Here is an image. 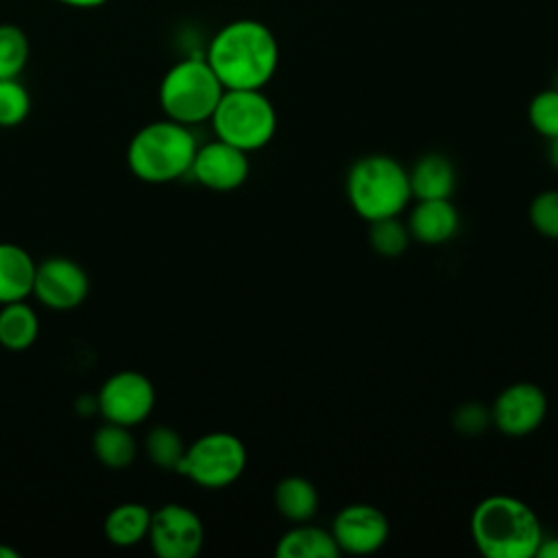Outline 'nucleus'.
<instances>
[{"instance_id":"19","label":"nucleus","mask_w":558,"mask_h":558,"mask_svg":"<svg viewBox=\"0 0 558 558\" xmlns=\"http://www.w3.org/2000/svg\"><path fill=\"white\" fill-rule=\"evenodd\" d=\"M148 525H150V510L142 504L126 501L116 506L105 517L102 530L111 545L133 547L148 536Z\"/></svg>"},{"instance_id":"29","label":"nucleus","mask_w":558,"mask_h":558,"mask_svg":"<svg viewBox=\"0 0 558 558\" xmlns=\"http://www.w3.org/2000/svg\"><path fill=\"white\" fill-rule=\"evenodd\" d=\"M534 556L536 558H558V536H545L543 534Z\"/></svg>"},{"instance_id":"20","label":"nucleus","mask_w":558,"mask_h":558,"mask_svg":"<svg viewBox=\"0 0 558 558\" xmlns=\"http://www.w3.org/2000/svg\"><path fill=\"white\" fill-rule=\"evenodd\" d=\"M39 333V318L26 301L4 303L0 310V344L9 351L28 349Z\"/></svg>"},{"instance_id":"1","label":"nucleus","mask_w":558,"mask_h":558,"mask_svg":"<svg viewBox=\"0 0 558 558\" xmlns=\"http://www.w3.org/2000/svg\"><path fill=\"white\" fill-rule=\"evenodd\" d=\"M205 61L225 89H262L279 65L275 33L257 20H233L207 44Z\"/></svg>"},{"instance_id":"3","label":"nucleus","mask_w":558,"mask_h":558,"mask_svg":"<svg viewBox=\"0 0 558 558\" xmlns=\"http://www.w3.org/2000/svg\"><path fill=\"white\" fill-rule=\"evenodd\" d=\"M196 148L190 126L166 118L144 124L131 137L126 163L140 181L170 183L190 172Z\"/></svg>"},{"instance_id":"11","label":"nucleus","mask_w":558,"mask_h":558,"mask_svg":"<svg viewBox=\"0 0 558 558\" xmlns=\"http://www.w3.org/2000/svg\"><path fill=\"white\" fill-rule=\"evenodd\" d=\"M331 534L340 551L366 556L386 545L390 523L386 514L371 504H349L333 517Z\"/></svg>"},{"instance_id":"10","label":"nucleus","mask_w":558,"mask_h":558,"mask_svg":"<svg viewBox=\"0 0 558 558\" xmlns=\"http://www.w3.org/2000/svg\"><path fill=\"white\" fill-rule=\"evenodd\" d=\"M545 414L547 397L543 388L532 381H517L506 386L490 408V421L501 434L512 438L536 432L545 421Z\"/></svg>"},{"instance_id":"15","label":"nucleus","mask_w":558,"mask_h":558,"mask_svg":"<svg viewBox=\"0 0 558 558\" xmlns=\"http://www.w3.org/2000/svg\"><path fill=\"white\" fill-rule=\"evenodd\" d=\"M410 174V190L412 198H451L456 190V168L449 157L440 153H425L421 155Z\"/></svg>"},{"instance_id":"33","label":"nucleus","mask_w":558,"mask_h":558,"mask_svg":"<svg viewBox=\"0 0 558 558\" xmlns=\"http://www.w3.org/2000/svg\"><path fill=\"white\" fill-rule=\"evenodd\" d=\"M556 87H558V78H556Z\"/></svg>"},{"instance_id":"2","label":"nucleus","mask_w":558,"mask_h":558,"mask_svg":"<svg viewBox=\"0 0 558 558\" xmlns=\"http://www.w3.org/2000/svg\"><path fill=\"white\" fill-rule=\"evenodd\" d=\"M469 532L486 558H532L543 538L536 512L512 495L484 497L471 512Z\"/></svg>"},{"instance_id":"25","label":"nucleus","mask_w":558,"mask_h":558,"mask_svg":"<svg viewBox=\"0 0 558 558\" xmlns=\"http://www.w3.org/2000/svg\"><path fill=\"white\" fill-rule=\"evenodd\" d=\"M31 96L17 78H0V126L11 129L26 120Z\"/></svg>"},{"instance_id":"22","label":"nucleus","mask_w":558,"mask_h":558,"mask_svg":"<svg viewBox=\"0 0 558 558\" xmlns=\"http://www.w3.org/2000/svg\"><path fill=\"white\" fill-rule=\"evenodd\" d=\"M368 225V244L384 257L401 255L412 240L408 225H403L399 216L379 218Z\"/></svg>"},{"instance_id":"5","label":"nucleus","mask_w":558,"mask_h":558,"mask_svg":"<svg viewBox=\"0 0 558 558\" xmlns=\"http://www.w3.org/2000/svg\"><path fill=\"white\" fill-rule=\"evenodd\" d=\"M222 92L225 87L205 57H187L163 74L159 105L166 118L192 126L211 118Z\"/></svg>"},{"instance_id":"21","label":"nucleus","mask_w":558,"mask_h":558,"mask_svg":"<svg viewBox=\"0 0 558 558\" xmlns=\"http://www.w3.org/2000/svg\"><path fill=\"white\" fill-rule=\"evenodd\" d=\"M94 453L105 466L124 469L135 460L137 445L129 427L107 421L94 434Z\"/></svg>"},{"instance_id":"23","label":"nucleus","mask_w":558,"mask_h":558,"mask_svg":"<svg viewBox=\"0 0 558 558\" xmlns=\"http://www.w3.org/2000/svg\"><path fill=\"white\" fill-rule=\"evenodd\" d=\"M28 61V39L15 24H0V78H17Z\"/></svg>"},{"instance_id":"32","label":"nucleus","mask_w":558,"mask_h":558,"mask_svg":"<svg viewBox=\"0 0 558 558\" xmlns=\"http://www.w3.org/2000/svg\"><path fill=\"white\" fill-rule=\"evenodd\" d=\"M0 558H20V554L7 545H0Z\"/></svg>"},{"instance_id":"30","label":"nucleus","mask_w":558,"mask_h":558,"mask_svg":"<svg viewBox=\"0 0 558 558\" xmlns=\"http://www.w3.org/2000/svg\"><path fill=\"white\" fill-rule=\"evenodd\" d=\"M59 4H65V7H74V9H96L100 4H105L107 0H54Z\"/></svg>"},{"instance_id":"6","label":"nucleus","mask_w":558,"mask_h":558,"mask_svg":"<svg viewBox=\"0 0 558 558\" xmlns=\"http://www.w3.org/2000/svg\"><path fill=\"white\" fill-rule=\"evenodd\" d=\"M209 122L218 140L253 153L275 137L277 111L262 89H225Z\"/></svg>"},{"instance_id":"7","label":"nucleus","mask_w":558,"mask_h":558,"mask_svg":"<svg viewBox=\"0 0 558 558\" xmlns=\"http://www.w3.org/2000/svg\"><path fill=\"white\" fill-rule=\"evenodd\" d=\"M244 442L231 432H209L185 447L174 471L203 488H225L244 473Z\"/></svg>"},{"instance_id":"9","label":"nucleus","mask_w":558,"mask_h":558,"mask_svg":"<svg viewBox=\"0 0 558 558\" xmlns=\"http://www.w3.org/2000/svg\"><path fill=\"white\" fill-rule=\"evenodd\" d=\"M96 405L105 421L133 427L148 418L155 408V388L150 379L137 371H120L111 375L98 390Z\"/></svg>"},{"instance_id":"17","label":"nucleus","mask_w":558,"mask_h":558,"mask_svg":"<svg viewBox=\"0 0 558 558\" xmlns=\"http://www.w3.org/2000/svg\"><path fill=\"white\" fill-rule=\"evenodd\" d=\"M275 554L277 558H336L340 556V547L331 530L296 523L281 534Z\"/></svg>"},{"instance_id":"4","label":"nucleus","mask_w":558,"mask_h":558,"mask_svg":"<svg viewBox=\"0 0 558 558\" xmlns=\"http://www.w3.org/2000/svg\"><path fill=\"white\" fill-rule=\"evenodd\" d=\"M347 198L366 222L399 216L412 201L410 174L390 155H364L347 172Z\"/></svg>"},{"instance_id":"13","label":"nucleus","mask_w":558,"mask_h":558,"mask_svg":"<svg viewBox=\"0 0 558 558\" xmlns=\"http://www.w3.org/2000/svg\"><path fill=\"white\" fill-rule=\"evenodd\" d=\"M190 172L207 190L231 192L248 179V153L216 137L214 142H207L196 148Z\"/></svg>"},{"instance_id":"28","label":"nucleus","mask_w":558,"mask_h":558,"mask_svg":"<svg viewBox=\"0 0 558 558\" xmlns=\"http://www.w3.org/2000/svg\"><path fill=\"white\" fill-rule=\"evenodd\" d=\"M490 421V410H486L484 405L471 401V403H464L456 410L453 414V427L456 432L464 434V436H477L480 432H484L488 427Z\"/></svg>"},{"instance_id":"8","label":"nucleus","mask_w":558,"mask_h":558,"mask_svg":"<svg viewBox=\"0 0 558 558\" xmlns=\"http://www.w3.org/2000/svg\"><path fill=\"white\" fill-rule=\"evenodd\" d=\"M148 543L159 558H194L205 541L201 517L183 504H163L150 512Z\"/></svg>"},{"instance_id":"14","label":"nucleus","mask_w":558,"mask_h":558,"mask_svg":"<svg viewBox=\"0 0 558 558\" xmlns=\"http://www.w3.org/2000/svg\"><path fill=\"white\" fill-rule=\"evenodd\" d=\"M408 229L416 242L442 244L458 233L460 214L451 198H425L412 207Z\"/></svg>"},{"instance_id":"26","label":"nucleus","mask_w":558,"mask_h":558,"mask_svg":"<svg viewBox=\"0 0 558 558\" xmlns=\"http://www.w3.org/2000/svg\"><path fill=\"white\" fill-rule=\"evenodd\" d=\"M527 118L538 135L547 140L558 137V87L538 92L530 100Z\"/></svg>"},{"instance_id":"27","label":"nucleus","mask_w":558,"mask_h":558,"mask_svg":"<svg viewBox=\"0 0 558 558\" xmlns=\"http://www.w3.org/2000/svg\"><path fill=\"white\" fill-rule=\"evenodd\" d=\"M527 216L541 235L558 240V190H545L536 194L530 203Z\"/></svg>"},{"instance_id":"31","label":"nucleus","mask_w":558,"mask_h":558,"mask_svg":"<svg viewBox=\"0 0 558 558\" xmlns=\"http://www.w3.org/2000/svg\"><path fill=\"white\" fill-rule=\"evenodd\" d=\"M549 161L558 170V137L549 140Z\"/></svg>"},{"instance_id":"12","label":"nucleus","mask_w":558,"mask_h":558,"mask_svg":"<svg viewBox=\"0 0 558 558\" xmlns=\"http://www.w3.org/2000/svg\"><path fill=\"white\" fill-rule=\"evenodd\" d=\"M89 292L87 272L70 257H48L37 264L33 294L50 310H72Z\"/></svg>"},{"instance_id":"16","label":"nucleus","mask_w":558,"mask_h":558,"mask_svg":"<svg viewBox=\"0 0 558 558\" xmlns=\"http://www.w3.org/2000/svg\"><path fill=\"white\" fill-rule=\"evenodd\" d=\"M37 264L26 248L13 242H0V305L26 301L33 294Z\"/></svg>"},{"instance_id":"24","label":"nucleus","mask_w":558,"mask_h":558,"mask_svg":"<svg viewBox=\"0 0 558 558\" xmlns=\"http://www.w3.org/2000/svg\"><path fill=\"white\" fill-rule=\"evenodd\" d=\"M146 453L150 462H155L157 466L174 471L185 453V445L172 427L159 425V427H153L146 436Z\"/></svg>"},{"instance_id":"18","label":"nucleus","mask_w":558,"mask_h":558,"mask_svg":"<svg viewBox=\"0 0 558 558\" xmlns=\"http://www.w3.org/2000/svg\"><path fill=\"white\" fill-rule=\"evenodd\" d=\"M272 497L277 512L292 523H307L318 512V490L301 475L283 477Z\"/></svg>"}]
</instances>
